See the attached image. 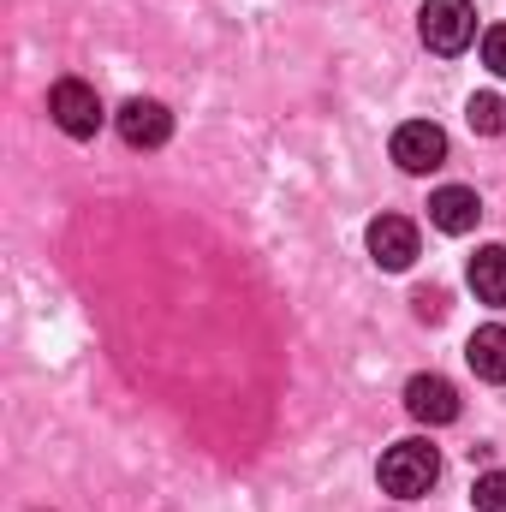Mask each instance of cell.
Segmentation results:
<instances>
[{
    "label": "cell",
    "mask_w": 506,
    "mask_h": 512,
    "mask_svg": "<svg viewBox=\"0 0 506 512\" xmlns=\"http://www.w3.org/2000/svg\"><path fill=\"white\" fill-rule=\"evenodd\" d=\"M471 292L483 304H506V245H483L471 256Z\"/></svg>",
    "instance_id": "30bf717a"
},
{
    "label": "cell",
    "mask_w": 506,
    "mask_h": 512,
    "mask_svg": "<svg viewBox=\"0 0 506 512\" xmlns=\"http://www.w3.org/2000/svg\"><path fill=\"white\" fill-rule=\"evenodd\" d=\"M483 66H489L495 78H506V24H495V30L483 36Z\"/></svg>",
    "instance_id": "4fadbf2b"
},
{
    "label": "cell",
    "mask_w": 506,
    "mask_h": 512,
    "mask_svg": "<svg viewBox=\"0 0 506 512\" xmlns=\"http://www.w3.org/2000/svg\"><path fill=\"white\" fill-rule=\"evenodd\" d=\"M477 215H483V203H477L471 185H441V191L429 197V221H435L441 233H471Z\"/></svg>",
    "instance_id": "ba28073f"
},
{
    "label": "cell",
    "mask_w": 506,
    "mask_h": 512,
    "mask_svg": "<svg viewBox=\"0 0 506 512\" xmlns=\"http://www.w3.org/2000/svg\"><path fill=\"white\" fill-rule=\"evenodd\" d=\"M370 256H376V268H387V274H405L417 262V227L405 215L370 221Z\"/></svg>",
    "instance_id": "52a82bcc"
},
{
    "label": "cell",
    "mask_w": 506,
    "mask_h": 512,
    "mask_svg": "<svg viewBox=\"0 0 506 512\" xmlns=\"http://www.w3.org/2000/svg\"><path fill=\"white\" fill-rule=\"evenodd\" d=\"M417 30H423L429 54H465L477 42V6L471 0H423Z\"/></svg>",
    "instance_id": "7a4b0ae2"
},
{
    "label": "cell",
    "mask_w": 506,
    "mask_h": 512,
    "mask_svg": "<svg viewBox=\"0 0 506 512\" xmlns=\"http://www.w3.org/2000/svg\"><path fill=\"white\" fill-rule=\"evenodd\" d=\"M114 120H120V137H126L131 149H161V143L173 137V114H167L155 96H131Z\"/></svg>",
    "instance_id": "8992f818"
},
{
    "label": "cell",
    "mask_w": 506,
    "mask_h": 512,
    "mask_svg": "<svg viewBox=\"0 0 506 512\" xmlns=\"http://www.w3.org/2000/svg\"><path fill=\"white\" fill-rule=\"evenodd\" d=\"M393 161L405 173H435L447 161V131L435 126V120H405V126L393 131Z\"/></svg>",
    "instance_id": "277c9868"
},
{
    "label": "cell",
    "mask_w": 506,
    "mask_h": 512,
    "mask_svg": "<svg viewBox=\"0 0 506 512\" xmlns=\"http://www.w3.org/2000/svg\"><path fill=\"white\" fill-rule=\"evenodd\" d=\"M465 358H471V370H477L483 382H506V328H501V322L477 328V334H471V346H465Z\"/></svg>",
    "instance_id": "9c48e42d"
},
{
    "label": "cell",
    "mask_w": 506,
    "mask_h": 512,
    "mask_svg": "<svg viewBox=\"0 0 506 512\" xmlns=\"http://www.w3.org/2000/svg\"><path fill=\"white\" fill-rule=\"evenodd\" d=\"M477 512H506V471H483L477 477Z\"/></svg>",
    "instance_id": "7c38bea8"
},
{
    "label": "cell",
    "mask_w": 506,
    "mask_h": 512,
    "mask_svg": "<svg viewBox=\"0 0 506 512\" xmlns=\"http://www.w3.org/2000/svg\"><path fill=\"white\" fill-rule=\"evenodd\" d=\"M405 411H411L417 423L441 429V423L459 417V387L447 382V376H411V382H405Z\"/></svg>",
    "instance_id": "5b68a950"
},
{
    "label": "cell",
    "mask_w": 506,
    "mask_h": 512,
    "mask_svg": "<svg viewBox=\"0 0 506 512\" xmlns=\"http://www.w3.org/2000/svg\"><path fill=\"white\" fill-rule=\"evenodd\" d=\"M48 120L66 131V137H96L102 131V96L84 84V78H60L54 90H48Z\"/></svg>",
    "instance_id": "3957f363"
},
{
    "label": "cell",
    "mask_w": 506,
    "mask_h": 512,
    "mask_svg": "<svg viewBox=\"0 0 506 512\" xmlns=\"http://www.w3.org/2000/svg\"><path fill=\"white\" fill-rule=\"evenodd\" d=\"M465 120H471V131H483V137H501V131H506V102L483 90V96H471Z\"/></svg>",
    "instance_id": "8fae6325"
},
{
    "label": "cell",
    "mask_w": 506,
    "mask_h": 512,
    "mask_svg": "<svg viewBox=\"0 0 506 512\" xmlns=\"http://www.w3.org/2000/svg\"><path fill=\"white\" fill-rule=\"evenodd\" d=\"M411 310H417L423 322H441V316H447V292H435V286H423V292L411 298Z\"/></svg>",
    "instance_id": "5bb4252c"
},
{
    "label": "cell",
    "mask_w": 506,
    "mask_h": 512,
    "mask_svg": "<svg viewBox=\"0 0 506 512\" xmlns=\"http://www.w3.org/2000/svg\"><path fill=\"white\" fill-rule=\"evenodd\" d=\"M435 477H441V453H435L429 441H393V447L381 453V489H387L393 501L429 495Z\"/></svg>",
    "instance_id": "6da1fadb"
}]
</instances>
